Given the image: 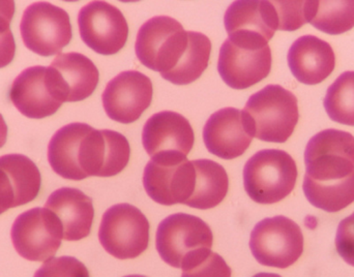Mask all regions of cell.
<instances>
[{
    "label": "cell",
    "mask_w": 354,
    "mask_h": 277,
    "mask_svg": "<svg viewBox=\"0 0 354 277\" xmlns=\"http://www.w3.org/2000/svg\"><path fill=\"white\" fill-rule=\"evenodd\" d=\"M304 185L354 182V137L344 131H322L308 142Z\"/></svg>",
    "instance_id": "6da1fadb"
},
{
    "label": "cell",
    "mask_w": 354,
    "mask_h": 277,
    "mask_svg": "<svg viewBox=\"0 0 354 277\" xmlns=\"http://www.w3.org/2000/svg\"><path fill=\"white\" fill-rule=\"evenodd\" d=\"M212 229L198 216L176 213L166 218L157 231L156 247L171 267L187 269L212 251Z\"/></svg>",
    "instance_id": "7a4b0ae2"
},
{
    "label": "cell",
    "mask_w": 354,
    "mask_h": 277,
    "mask_svg": "<svg viewBox=\"0 0 354 277\" xmlns=\"http://www.w3.org/2000/svg\"><path fill=\"white\" fill-rule=\"evenodd\" d=\"M243 112L253 137L270 143H285L299 118L297 97L280 85H268L254 93Z\"/></svg>",
    "instance_id": "3957f363"
},
{
    "label": "cell",
    "mask_w": 354,
    "mask_h": 277,
    "mask_svg": "<svg viewBox=\"0 0 354 277\" xmlns=\"http://www.w3.org/2000/svg\"><path fill=\"white\" fill-rule=\"evenodd\" d=\"M193 31L168 16L149 19L139 29L135 51L139 61L166 77L179 66L191 45Z\"/></svg>",
    "instance_id": "277c9868"
},
{
    "label": "cell",
    "mask_w": 354,
    "mask_h": 277,
    "mask_svg": "<svg viewBox=\"0 0 354 277\" xmlns=\"http://www.w3.org/2000/svg\"><path fill=\"white\" fill-rule=\"evenodd\" d=\"M297 180V164L284 150H260L243 168V187L258 204L282 201L295 189Z\"/></svg>",
    "instance_id": "5b68a950"
},
{
    "label": "cell",
    "mask_w": 354,
    "mask_h": 277,
    "mask_svg": "<svg viewBox=\"0 0 354 277\" xmlns=\"http://www.w3.org/2000/svg\"><path fill=\"white\" fill-rule=\"evenodd\" d=\"M272 50L268 41L250 35H233L223 43L218 54L221 78L233 89H247L270 75Z\"/></svg>",
    "instance_id": "8992f818"
},
{
    "label": "cell",
    "mask_w": 354,
    "mask_h": 277,
    "mask_svg": "<svg viewBox=\"0 0 354 277\" xmlns=\"http://www.w3.org/2000/svg\"><path fill=\"white\" fill-rule=\"evenodd\" d=\"M149 222L135 206L122 203L104 213L99 230L102 247L116 259H136L149 245Z\"/></svg>",
    "instance_id": "52a82bcc"
},
{
    "label": "cell",
    "mask_w": 354,
    "mask_h": 277,
    "mask_svg": "<svg viewBox=\"0 0 354 277\" xmlns=\"http://www.w3.org/2000/svg\"><path fill=\"white\" fill-rule=\"evenodd\" d=\"M250 249L261 265L285 269L303 255V232L297 222L286 216L266 218L254 227Z\"/></svg>",
    "instance_id": "ba28073f"
},
{
    "label": "cell",
    "mask_w": 354,
    "mask_h": 277,
    "mask_svg": "<svg viewBox=\"0 0 354 277\" xmlns=\"http://www.w3.org/2000/svg\"><path fill=\"white\" fill-rule=\"evenodd\" d=\"M196 169L193 160L178 153L153 156L143 173L145 191L164 206L185 204L194 193Z\"/></svg>",
    "instance_id": "9c48e42d"
},
{
    "label": "cell",
    "mask_w": 354,
    "mask_h": 277,
    "mask_svg": "<svg viewBox=\"0 0 354 277\" xmlns=\"http://www.w3.org/2000/svg\"><path fill=\"white\" fill-rule=\"evenodd\" d=\"M20 31L27 49L44 57L59 54L73 37L68 12L45 1L27 6L23 12Z\"/></svg>",
    "instance_id": "30bf717a"
},
{
    "label": "cell",
    "mask_w": 354,
    "mask_h": 277,
    "mask_svg": "<svg viewBox=\"0 0 354 277\" xmlns=\"http://www.w3.org/2000/svg\"><path fill=\"white\" fill-rule=\"evenodd\" d=\"M10 237L17 253L32 262L51 259L64 239L62 224L47 208L35 207L15 220Z\"/></svg>",
    "instance_id": "8fae6325"
},
{
    "label": "cell",
    "mask_w": 354,
    "mask_h": 277,
    "mask_svg": "<svg viewBox=\"0 0 354 277\" xmlns=\"http://www.w3.org/2000/svg\"><path fill=\"white\" fill-rule=\"evenodd\" d=\"M81 39L102 55L118 53L126 45L129 25L120 8L105 1L89 2L78 14Z\"/></svg>",
    "instance_id": "7c38bea8"
},
{
    "label": "cell",
    "mask_w": 354,
    "mask_h": 277,
    "mask_svg": "<svg viewBox=\"0 0 354 277\" xmlns=\"http://www.w3.org/2000/svg\"><path fill=\"white\" fill-rule=\"evenodd\" d=\"M151 79L138 70H126L114 77L102 95L108 117L120 124L136 122L153 101Z\"/></svg>",
    "instance_id": "4fadbf2b"
},
{
    "label": "cell",
    "mask_w": 354,
    "mask_h": 277,
    "mask_svg": "<svg viewBox=\"0 0 354 277\" xmlns=\"http://www.w3.org/2000/svg\"><path fill=\"white\" fill-rule=\"evenodd\" d=\"M130 156V144L124 135L91 126L81 143L79 162L84 178L112 177L124 170Z\"/></svg>",
    "instance_id": "5bb4252c"
},
{
    "label": "cell",
    "mask_w": 354,
    "mask_h": 277,
    "mask_svg": "<svg viewBox=\"0 0 354 277\" xmlns=\"http://www.w3.org/2000/svg\"><path fill=\"white\" fill-rule=\"evenodd\" d=\"M48 70L54 93L62 103L87 99L99 84L100 73L95 64L76 52L58 54Z\"/></svg>",
    "instance_id": "9a60e30c"
},
{
    "label": "cell",
    "mask_w": 354,
    "mask_h": 277,
    "mask_svg": "<svg viewBox=\"0 0 354 277\" xmlns=\"http://www.w3.org/2000/svg\"><path fill=\"white\" fill-rule=\"evenodd\" d=\"M254 137L245 113L235 108H223L212 114L203 128V141L210 153L223 160L243 155Z\"/></svg>",
    "instance_id": "2e32d148"
},
{
    "label": "cell",
    "mask_w": 354,
    "mask_h": 277,
    "mask_svg": "<svg viewBox=\"0 0 354 277\" xmlns=\"http://www.w3.org/2000/svg\"><path fill=\"white\" fill-rule=\"evenodd\" d=\"M10 99L23 115L41 120L53 115L62 102L54 93L46 66H31L23 70L12 82Z\"/></svg>",
    "instance_id": "e0dca14e"
},
{
    "label": "cell",
    "mask_w": 354,
    "mask_h": 277,
    "mask_svg": "<svg viewBox=\"0 0 354 277\" xmlns=\"http://www.w3.org/2000/svg\"><path fill=\"white\" fill-rule=\"evenodd\" d=\"M41 187V173L30 158L16 153L0 156V214L32 202Z\"/></svg>",
    "instance_id": "ac0fdd59"
},
{
    "label": "cell",
    "mask_w": 354,
    "mask_h": 277,
    "mask_svg": "<svg viewBox=\"0 0 354 277\" xmlns=\"http://www.w3.org/2000/svg\"><path fill=\"white\" fill-rule=\"evenodd\" d=\"M195 142L191 124L180 114L162 111L153 114L143 126L142 143L151 157L165 153L187 156Z\"/></svg>",
    "instance_id": "d6986e66"
},
{
    "label": "cell",
    "mask_w": 354,
    "mask_h": 277,
    "mask_svg": "<svg viewBox=\"0 0 354 277\" xmlns=\"http://www.w3.org/2000/svg\"><path fill=\"white\" fill-rule=\"evenodd\" d=\"M287 60L293 76L306 85L319 84L336 66L332 46L315 35L299 37L289 49Z\"/></svg>",
    "instance_id": "ffe728a7"
},
{
    "label": "cell",
    "mask_w": 354,
    "mask_h": 277,
    "mask_svg": "<svg viewBox=\"0 0 354 277\" xmlns=\"http://www.w3.org/2000/svg\"><path fill=\"white\" fill-rule=\"evenodd\" d=\"M45 208L59 220L64 240L78 241L91 234L95 218L93 200L80 189L62 187L53 191Z\"/></svg>",
    "instance_id": "44dd1931"
},
{
    "label": "cell",
    "mask_w": 354,
    "mask_h": 277,
    "mask_svg": "<svg viewBox=\"0 0 354 277\" xmlns=\"http://www.w3.org/2000/svg\"><path fill=\"white\" fill-rule=\"evenodd\" d=\"M228 35H243L261 37L270 41L279 30V18L272 1L239 0L234 1L224 16Z\"/></svg>",
    "instance_id": "7402d4cb"
},
{
    "label": "cell",
    "mask_w": 354,
    "mask_h": 277,
    "mask_svg": "<svg viewBox=\"0 0 354 277\" xmlns=\"http://www.w3.org/2000/svg\"><path fill=\"white\" fill-rule=\"evenodd\" d=\"M91 126L81 122L64 126L50 140L48 145V160L52 170L68 180H83L80 169V148L82 140Z\"/></svg>",
    "instance_id": "603a6c76"
},
{
    "label": "cell",
    "mask_w": 354,
    "mask_h": 277,
    "mask_svg": "<svg viewBox=\"0 0 354 277\" xmlns=\"http://www.w3.org/2000/svg\"><path fill=\"white\" fill-rule=\"evenodd\" d=\"M196 182L193 195L185 205L207 210L222 203L228 193L229 179L224 166L210 160H193Z\"/></svg>",
    "instance_id": "cb8c5ba5"
},
{
    "label": "cell",
    "mask_w": 354,
    "mask_h": 277,
    "mask_svg": "<svg viewBox=\"0 0 354 277\" xmlns=\"http://www.w3.org/2000/svg\"><path fill=\"white\" fill-rule=\"evenodd\" d=\"M212 43L203 33L193 31L191 45L174 72L165 77V80L176 85H187L197 80L207 68Z\"/></svg>",
    "instance_id": "d4e9b609"
},
{
    "label": "cell",
    "mask_w": 354,
    "mask_h": 277,
    "mask_svg": "<svg viewBox=\"0 0 354 277\" xmlns=\"http://www.w3.org/2000/svg\"><path fill=\"white\" fill-rule=\"evenodd\" d=\"M324 105L333 122L354 126V70L343 73L328 87Z\"/></svg>",
    "instance_id": "484cf974"
},
{
    "label": "cell",
    "mask_w": 354,
    "mask_h": 277,
    "mask_svg": "<svg viewBox=\"0 0 354 277\" xmlns=\"http://www.w3.org/2000/svg\"><path fill=\"white\" fill-rule=\"evenodd\" d=\"M312 25L328 35H338L354 27V0L317 1Z\"/></svg>",
    "instance_id": "4316f807"
},
{
    "label": "cell",
    "mask_w": 354,
    "mask_h": 277,
    "mask_svg": "<svg viewBox=\"0 0 354 277\" xmlns=\"http://www.w3.org/2000/svg\"><path fill=\"white\" fill-rule=\"evenodd\" d=\"M279 18V30L295 31L311 22L317 0L307 1H272Z\"/></svg>",
    "instance_id": "83f0119b"
},
{
    "label": "cell",
    "mask_w": 354,
    "mask_h": 277,
    "mask_svg": "<svg viewBox=\"0 0 354 277\" xmlns=\"http://www.w3.org/2000/svg\"><path fill=\"white\" fill-rule=\"evenodd\" d=\"M35 277H91L86 266L74 257L51 258L35 274Z\"/></svg>",
    "instance_id": "f1b7e54d"
},
{
    "label": "cell",
    "mask_w": 354,
    "mask_h": 277,
    "mask_svg": "<svg viewBox=\"0 0 354 277\" xmlns=\"http://www.w3.org/2000/svg\"><path fill=\"white\" fill-rule=\"evenodd\" d=\"M232 271L225 260L210 251L201 261L183 270L181 277H231Z\"/></svg>",
    "instance_id": "f546056e"
},
{
    "label": "cell",
    "mask_w": 354,
    "mask_h": 277,
    "mask_svg": "<svg viewBox=\"0 0 354 277\" xmlns=\"http://www.w3.org/2000/svg\"><path fill=\"white\" fill-rule=\"evenodd\" d=\"M336 249L341 258L354 267V212L339 224Z\"/></svg>",
    "instance_id": "4dcf8cb0"
},
{
    "label": "cell",
    "mask_w": 354,
    "mask_h": 277,
    "mask_svg": "<svg viewBox=\"0 0 354 277\" xmlns=\"http://www.w3.org/2000/svg\"><path fill=\"white\" fill-rule=\"evenodd\" d=\"M16 43L12 31L0 35V68H6L14 59Z\"/></svg>",
    "instance_id": "1f68e13d"
},
{
    "label": "cell",
    "mask_w": 354,
    "mask_h": 277,
    "mask_svg": "<svg viewBox=\"0 0 354 277\" xmlns=\"http://www.w3.org/2000/svg\"><path fill=\"white\" fill-rule=\"evenodd\" d=\"M15 14V2L12 0L0 1V35L10 31V22Z\"/></svg>",
    "instance_id": "d6a6232c"
},
{
    "label": "cell",
    "mask_w": 354,
    "mask_h": 277,
    "mask_svg": "<svg viewBox=\"0 0 354 277\" xmlns=\"http://www.w3.org/2000/svg\"><path fill=\"white\" fill-rule=\"evenodd\" d=\"M6 139H8V126L0 114V148L6 144Z\"/></svg>",
    "instance_id": "836d02e7"
},
{
    "label": "cell",
    "mask_w": 354,
    "mask_h": 277,
    "mask_svg": "<svg viewBox=\"0 0 354 277\" xmlns=\"http://www.w3.org/2000/svg\"><path fill=\"white\" fill-rule=\"evenodd\" d=\"M253 277H282L276 274H266V272H261V274H256Z\"/></svg>",
    "instance_id": "e575fe53"
},
{
    "label": "cell",
    "mask_w": 354,
    "mask_h": 277,
    "mask_svg": "<svg viewBox=\"0 0 354 277\" xmlns=\"http://www.w3.org/2000/svg\"><path fill=\"white\" fill-rule=\"evenodd\" d=\"M124 277H147V276H124Z\"/></svg>",
    "instance_id": "d590c367"
}]
</instances>
